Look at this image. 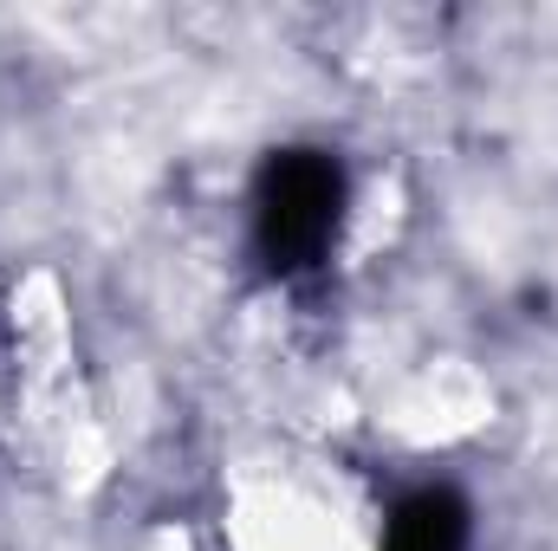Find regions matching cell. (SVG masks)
Masks as SVG:
<instances>
[{
  "mask_svg": "<svg viewBox=\"0 0 558 551\" xmlns=\"http://www.w3.org/2000/svg\"><path fill=\"white\" fill-rule=\"evenodd\" d=\"M351 175L331 149H274L254 182V254L274 279L318 273L344 234Z\"/></svg>",
  "mask_w": 558,
  "mask_h": 551,
  "instance_id": "obj_1",
  "label": "cell"
},
{
  "mask_svg": "<svg viewBox=\"0 0 558 551\" xmlns=\"http://www.w3.org/2000/svg\"><path fill=\"white\" fill-rule=\"evenodd\" d=\"M468 539H474L468 506L448 487H422L384 519V546L377 551H468Z\"/></svg>",
  "mask_w": 558,
  "mask_h": 551,
  "instance_id": "obj_2",
  "label": "cell"
}]
</instances>
